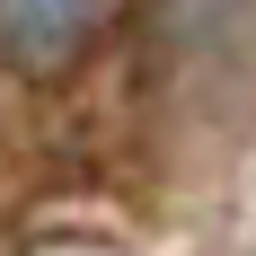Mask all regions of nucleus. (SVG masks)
Returning <instances> with one entry per match:
<instances>
[{"instance_id":"f257e3e1","label":"nucleus","mask_w":256,"mask_h":256,"mask_svg":"<svg viewBox=\"0 0 256 256\" xmlns=\"http://www.w3.org/2000/svg\"><path fill=\"white\" fill-rule=\"evenodd\" d=\"M159 44L194 115L212 124L256 115V0H159Z\"/></svg>"},{"instance_id":"f03ea898","label":"nucleus","mask_w":256,"mask_h":256,"mask_svg":"<svg viewBox=\"0 0 256 256\" xmlns=\"http://www.w3.org/2000/svg\"><path fill=\"white\" fill-rule=\"evenodd\" d=\"M115 26V0H0V62L18 80H62L98 53Z\"/></svg>"}]
</instances>
